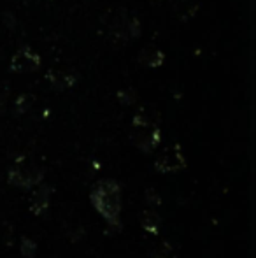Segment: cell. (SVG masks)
<instances>
[{
    "instance_id": "1",
    "label": "cell",
    "mask_w": 256,
    "mask_h": 258,
    "mask_svg": "<svg viewBox=\"0 0 256 258\" xmlns=\"http://www.w3.org/2000/svg\"><path fill=\"white\" fill-rule=\"evenodd\" d=\"M90 201L113 228H121V188L114 179H104L90 194Z\"/></svg>"
},
{
    "instance_id": "2",
    "label": "cell",
    "mask_w": 256,
    "mask_h": 258,
    "mask_svg": "<svg viewBox=\"0 0 256 258\" xmlns=\"http://www.w3.org/2000/svg\"><path fill=\"white\" fill-rule=\"evenodd\" d=\"M107 32L118 41H132L140 35V21L125 9H116L102 18Z\"/></svg>"
},
{
    "instance_id": "3",
    "label": "cell",
    "mask_w": 256,
    "mask_h": 258,
    "mask_svg": "<svg viewBox=\"0 0 256 258\" xmlns=\"http://www.w3.org/2000/svg\"><path fill=\"white\" fill-rule=\"evenodd\" d=\"M42 177H44V170L34 163H16L7 172V181L13 186L23 188V190H32L41 184Z\"/></svg>"
},
{
    "instance_id": "4",
    "label": "cell",
    "mask_w": 256,
    "mask_h": 258,
    "mask_svg": "<svg viewBox=\"0 0 256 258\" xmlns=\"http://www.w3.org/2000/svg\"><path fill=\"white\" fill-rule=\"evenodd\" d=\"M132 143L144 153H153L156 146L160 144V128L158 123H149L144 126H132L130 132Z\"/></svg>"
},
{
    "instance_id": "5",
    "label": "cell",
    "mask_w": 256,
    "mask_h": 258,
    "mask_svg": "<svg viewBox=\"0 0 256 258\" xmlns=\"http://www.w3.org/2000/svg\"><path fill=\"white\" fill-rule=\"evenodd\" d=\"M186 167V156L183 155L181 146L176 144L170 146L163 151L154 162V169L160 174H170V172H178V170L185 169Z\"/></svg>"
},
{
    "instance_id": "6",
    "label": "cell",
    "mask_w": 256,
    "mask_h": 258,
    "mask_svg": "<svg viewBox=\"0 0 256 258\" xmlns=\"http://www.w3.org/2000/svg\"><path fill=\"white\" fill-rule=\"evenodd\" d=\"M11 71L18 72V74H27V72H35L39 67H41V58L35 51H32L30 48L23 46L20 48L16 53L13 54L9 63Z\"/></svg>"
},
{
    "instance_id": "7",
    "label": "cell",
    "mask_w": 256,
    "mask_h": 258,
    "mask_svg": "<svg viewBox=\"0 0 256 258\" xmlns=\"http://www.w3.org/2000/svg\"><path fill=\"white\" fill-rule=\"evenodd\" d=\"M53 188L51 186H41L37 191H34L30 201V211L35 216H41L42 213H46V209L49 207V201H51Z\"/></svg>"
},
{
    "instance_id": "8",
    "label": "cell",
    "mask_w": 256,
    "mask_h": 258,
    "mask_svg": "<svg viewBox=\"0 0 256 258\" xmlns=\"http://www.w3.org/2000/svg\"><path fill=\"white\" fill-rule=\"evenodd\" d=\"M48 81L56 92H65V90L72 88L75 85V76L67 71H49L48 72Z\"/></svg>"
},
{
    "instance_id": "9",
    "label": "cell",
    "mask_w": 256,
    "mask_h": 258,
    "mask_svg": "<svg viewBox=\"0 0 256 258\" xmlns=\"http://www.w3.org/2000/svg\"><path fill=\"white\" fill-rule=\"evenodd\" d=\"M165 60V54L160 51L158 48L154 46H147L144 48L142 51L139 53V63L146 65V67H151V69H156L163 63Z\"/></svg>"
},
{
    "instance_id": "10",
    "label": "cell",
    "mask_w": 256,
    "mask_h": 258,
    "mask_svg": "<svg viewBox=\"0 0 256 258\" xmlns=\"http://www.w3.org/2000/svg\"><path fill=\"white\" fill-rule=\"evenodd\" d=\"M140 225L146 232H149L151 235H158L160 232V225H161V218L156 211L149 209V211H144L140 214Z\"/></svg>"
},
{
    "instance_id": "11",
    "label": "cell",
    "mask_w": 256,
    "mask_h": 258,
    "mask_svg": "<svg viewBox=\"0 0 256 258\" xmlns=\"http://www.w3.org/2000/svg\"><path fill=\"white\" fill-rule=\"evenodd\" d=\"M198 11V4L195 0H176L174 2V13L179 20L186 21L192 20Z\"/></svg>"
},
{
    "instance_id": "12",
    "label": "cell",
    "mask_w": 256,
    "mask_h": 258,
    "mask_svg": "<svg viewBox=\"0 0 256 258\" xmlns=\"http://www.w3.org/2000/svg\"><path fill=\"white\" fill-rule=\"evenodd\" d=\"M151 258H176V251H174V246L170 242L163 241L160 246L153 249L151 253Z\"/></svg>"
},
{
    "instance_id": "13",
    "label": "cell",
    "mask_w": 256,
    "mask_h": 258,
    "mask_svg": "<svg viewBox=\"0 0 256 258\" xmlns=\"http://www.w3.org/2000/svg\"><path fill=\"white\" fill-rule=\"evenodd\" d=\"M20 253L23 258H35V253H37V244H35V241H32V239H28V237L21 239Z\"/></svg>"
},
{
    "instance_id": "14",
    "label": "cell",
    "mask_w": 256,
    "mask_h": 258,
    "mask_svg": "<svg viewBox=\"0 0 256 258\" xmlns=\"http://www.w3.org/2000/svg\"><path fill=\"white\" fill-rule=\"evenodd\" d=\"M116 97L123 105H132V104H135V100H137V93H135V90H132V88L120 90V92L116 93Z\"/></svg>"
},
{
    "instance_id": "15",
    "label": "cell",
    "mask_w": 256,
    "mask_h": 258,
    "mask_svg": "<svg viewBox=\"0 0 256 258\" xmlns=\"http://www.w3.org/2000/svg\"><path fill=\"white\" fill-rule=\"evenodd\" d=\"M32 102H34V97H30V95H21L20 99L16 100V111L20 112H27L28 111V107L32 105Z\"/></svg>"
},
{
    "instance_id": "16",
    "label": "cell",
    "mask_w": 256,
    "mask_h": 258,
    "mask_svg": "<svg viewBox=\"0 0 256 258\" xmlns=\"http://www.w3.org/2000/svg\"><path fill=\"white\" fill-rule=\"evenodd\" d=\"M146 204H147V206H151V207H158V206L161 204L160 195H158L154 190H147V191H146Z\"/></svg>"
}]
</instances>
